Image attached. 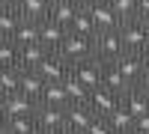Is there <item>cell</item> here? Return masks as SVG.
Returning a JSON list of instances; mask_svg holds the SVG:
<instances>
[{
  "label": "cell",
  "instance_id": "32",
  "mask_svg": "<svg viewBox=\"0 0 149 134\" xmlns=\"http://www.w3.org/2000/svg\"><path fill=\"white\" fill-rule=\"evenodd\" d=\"M9 119V104H6V95H0V122Z\"/></svg>",
  "mask_w": 149,
  "mask_h": 134
},
{
  "label": "cell",
  "instance_id": "21",
  "mask_svg": "<svg viewBox=\"0 0 149 134\" xmlns=\"http://www.w3.org/2000/svg\"><path fill=\"white\" fill-rule=\"evenodd\" d=\"M21 12L15 9V6H9V9H3L0 12V36H3V39H12V36H15V30L21 27Z\"/></svg>",
  "mask_w": 149,
  "mask_h": 134
},
{
  "label": "cell",
  "instance_id": "23",
  "mask_svg": "<svg viewBox=\"0 0 149 134\" xmlns=\"http://www.w3.org/2000/svg\"><path fill=\"white\" fill-rule=\"evenodd\" d=\"M74 15H78V3H51V15L48 18L69 30V24L74 21Z\"/></svg>",
  "mask_w": 149,
  "mask_h": 134
},
{
  "label": "cell",
  "instance_id": "33",
  "mask_svg": "<svg viewBox=\"0 0 149 134\" xmlns=\"http://www.w3.org/2000/svg\"><path fill=\"white\" fill-rule=\"evenodd\" d=\"M81 9H90V6H95V3H102V0H74Z\"/></svg>",
  "mask_w": 149,
  "mask_h": 134
},
{
  "label": "cell",
  "instance_id": "46",
  "mask_svg": "<svg viewBox=\"0 0 149 134\" xmlns=\"http://www.w3.org/2000/svg\"><path fill=\"white\" fill-rule=\"evenodd\" d=\"M0 39H3V36H0Z\"/></svg>",
  "mask_w": 149,
  "mask_h": 134
},
{
  "label": "cell",
  "instance_id": "18",
  "mask_svg": "<svg viewBox=\"0 0 149 134\" xmlns=\"http://www.w3.org/2000/svg\"><path fill=\"white\" fill-rule=\"evenodd\" d=\"M69 33H81V36H90V39L98 33L95 21H93V15H90V9H81V6H78V15H74V21L69 24Z\"/></svg>",
  "mask_w": 149,
  "mask_h": 134
},
{
  "label": "cell",
  "instance_id": "24",
  "mask_svg": "<svg viewBox=\"0 0 149 134\" xmlns=\"http://www.w3.org/2000/svg\"><path fill=\"white\" fill-rule=\"evenodd\" d=\"M12 42H15L18 48H24V45H36V42H39V24H36V21H21V27L15 30Z\"/></svg>",
  "mask_w": 149,
  "mask_h": 134
},
{
  "label": "cell",
  "instance_id": "13",
  "mask_svg": "<svg viewBox=\"0 0 149 134\" xmlns=\"http://www.w3.org/2000/svg\"><path fill=\"white\" fill-rule=\"evenodd\" d=\"M93 119H95V113H93V107L90 104H66V128H84L86 131V125H90L93 122Z\"/></svg>",
  "mask_w": 149,
  "mask_h": 134
},
{
  "label": "cell",
  "instance_id": "34",
  "mask_svg": "<svg viewBox=\"0 0 149 134\" xmlns=\"http://www.w3.org/2000/svg\"><path fill=\"white\" fill-rule=\"evenodd\" d=\"M137 90H140V92H143V99H146V101H149V83H146V81H143V83H137Z\"/></svg>",
  "mask_w": 149,
  "mask_h": 134
},
{
  "label": "cell",
  "instance_id": "12",
  "mask_svg": "<svg viewBox=\"0 0 149 134\" xmlns=\"http://www.w3.org/2000/svg\"><path fill=\"white\" fill-rule=\"evenodd\" d=\"M36 72H39L45 81H63L69 72H72V66H69V63H66V60L60 57V54H48V57L42 60V66L36 69Z\"/></svg>",
  "mask_w": 149,
  "mask_h": 134
},
{
  "label": "cell",
  "instance_id": "2",
  "mask_svg": "<svg viewBox=\"0 0 149 134\" xmlns=\"http://www.w3.org/2000/svg\"><path fill=\"white\" fill-rule=\"evenodd\" d=\"M54 54H60L69 66H78V63L93 57V39L90 36H81V33H69L63 39V45H60V51H54Z\"/></svg>",
  "mask_w": 149,
  "mask_h": 134
},
{
  "label": "cell",
  "instance_id": "45",
  "mask_svg": "<svg viewBox=\"0 0 149 134\" xmlns=\"http://www.w3.org/2000/svg\"><path fill=\"white\" fill-rule=\"evenodd\" d=\"M3 69H6V66H3V63H0V72H3Z\"/></svg>",
  "mask_w": 149,
  "mask_h": 134
},
{
  "label": "cell",
  "instance_id": "11",
  "mask_svg": "<svg viewBox=\"0 0 149 134\" xmlns=\"http://www.w3.org/2000/svg\"><path fill=\"white\" fill-rule=\"evenodd\" d=\"M90 15H93V21H95L98 30H119V27H122V18L113 12V6H110L107 0H102V3H95V6H90Z\"/></svg>",
  "mask_w": 149,
  "mask_h": 134
},
{
  "label": "cell",
  "instance_id": "44",
  "mask_svg": "<svg viewBox=\"0 0 149 134\" xmlns=\"http://www.w3.org/2000/svg\"><path fill=\"white\" fill-rule=\"evenodd\" d=\"M128 134H143V131H137V128H131V131H128Z\"/></svg>",
  "mask_w": 149,
  "mask_h": 134
},
{
  "label": "cell",
  "instance_id": "8",
  "mask_svg": "<svg viewBox=\"0 0 149 134\" xmlns=\"http://www.w3.org/2000/svg\"><path fill=\"white\" fill-rule=\"evenodd\" d=\"M102 87H107L110 92H116L122 99L125 92L134 90V83H128V78L116 69V63H104V69H102Z\"/></svg>",
  "mask_w": 149,
  "mask_h": 134
},
{
  "label": "cell",
  "instance_id": "37",
  "mask_svg": "<svg viewBox=\"0 0 149 134\" xmlns=\"http://www.w3.org/2000/svg\"><path fill=\"white\" fill-rule=\"evenodd\" d=\"M0 134H9V128H6V122H0Z\"/></svg>",
  "mask_w": 149,
  "mask_h": 134
},
{
  "label": "cell",
  "instance_id": "7",
  "mask_svg": "<svg viewBox=\"0 0 149 134\" xmlns=\"http://www.w3.org/2000/svg\"><path fill=\"white\" fill-rule=\"evenodd\" d=\"M33 116H36V125H42V128H54V131H63L66 128V107L39 104Z\"/></svg>",
  "mask_w": 149,
  "mask_h": 134
},
{
  "label": "cell",
  "instance_id": "27",
  "mask_svg": "<svg viewBox=\"0 0 149 134\" xmlns=\"http://www.w3.org/2000/svg\"><path fill=\"white\" fill-rule=\"evenodd\" d=\"M0 63L6 69H18V45L12 39H0Z\"/></svg>",
  "mask_w": 149,
  "mask_h": 134
},
{
  "label": "cell",
  "instance_id": "5",
  "mask_svg": "<svg viewBox=\"0 0 149 134\" xmlns=\"http://www.w3.org/2000/svg\"><path fill=\"white\" fill-rule=\"evenodd\" d=\"M116 63V69L122 72V75L128 78V83H137L143 81V75H146V60H143V54H131V51H125L119 60H113Z\"/></svg>",
  "mask_w": 149,
  "mask_h": 134
},
{
  "label": "cell",
  "instance_id": "9",
  "mask_svg": "<svg viewBox=\"0 0 149 134\" xmlns=\"http://www.w3.org/2000/svg\"><path fill=\"white\" fill-rule=\"evenodd\" d=\"M69 36V30L66 27H60L57 21H51V18H45L42 24H39V42L48 48V51H60V45H63V39Z\"/></svg>",
  "mask_w": 149,
  "mask_h": 134
},
{
  "label": "cell",
  "instance_id": "36",
  "mask_svg": "<svg viewBox=\"0 0 149 134\" xmlns=\"http://www.w3.org/2000/svg\"><path fill=\"white\" fill-rule=\"evenodd\" d=\"M60 134H86V131H84V128H63Z\"/></svg>",
  "mask_w": 149,
  "mask_h": 134
},
{
  "label": "cell",
  "instance_id": "14",
  "mask_svg": "<svg viewBox=\"0 0 149 134\" xmlns=\"http://www.w3.org/2000/svg\"><path fill=\"white\" fill-rule=\"evenodd\" d=\"M15 9L21 12L24 21H36V24H42L48 15H51V0H21Z\"/></svg>",
  "mask_w": 149,
  "mask_h": 134
},
{
  "label": "cell",
  "instance_id": "15",
  "mask_svg": "<svg viewBox=\"0 0 149 134\" xmlns=\"http://www.w3.org/2000/svg\"><path fill=\"white\" fill-rule=\"evenodd\" d=\"M45 83H48V81L39 75V72H21V90H18V92H24V95L33 99V101H39Z\"/></svg>",
  "mask_w": 149,
  "mask_h": 134
},
{
  "label": "cell",
  "instance_id": "20",
  "mask_svg": "<svg viewBox=\"0 0 149 134\" xmlns=\"http://www.w3.org/2000/svg\"><path fill=\"white\" fill-rule=\"evenodd\" d=\"M122 107H125V110H128L134 119H137V116H143V113H149V101L143 99V92H140L137 87H134L131 92H125V95H122Z\"/></svg>",
  "mask_w": 149,
  "mask_h": 134
},
{
  "label": "cell",
  "instance_id": "29",
  "mask_svg": "<svg viewBox=\"0 0 149 134\" xmlns=\"http://www.w3.org/2000/svg\"><path fill=\"white\" fill-rule=\"evenodd\" d=\"M86 134H116V131L110 128V122H107L104 116H95L93 122L86 125Z\"/></svg>",
  "mask_w": 149,
  "mask_h": 134
},
{
  "label": "cell",
  "instance_id": "4",
  "mask_svg": "<svg viewBox=\"0 0 149 134\" xmlns=\"http://www.w3.org/2000/svg\"><path fill=\"white\" fill-rule=\"evenodd\" d=\"M86 104L93 107L95 116H107V113H113L116 107L122 104V99H119L116 92H110L107 87H95V90H90V99H86Z\"/></svg>",
  "mask_w": 149,
  "mask_h": 134
},
{
  "label": "cell",
  "instance_id": "41",
  "mask_svg": "<svg viewBox=\"0 0 149 134\" xmlns=\"http://www.w3.org/2000/svg\"><path fill=\"white\" fill-rule=\"evenodd\" d=\"M3 9H9V6H6V0H0V12H3Z\"/></svg>",
  "mask_w": 149,
  "mask_h": 134
},
{
  "label": "cell",
  "instance_id": "10",
  "mask_svg": "<svg viewBox=\"0 0 149 134\" xmlns=\"http://www.w3.org/2000/svg\"><path fill=\"white\" fill-rule=\"evenodd\" d=\"M48 54H51V51H48L42 42H36V45H24V48H18V69H21V72H36Z\"/></svg>",
  "mask_w": 149,
  "mask_h": 134
},
{
  "label": "cell",
  "instance_id": "22",
  "mask_svg": "<svg viewBox=\"0 0 149 134\" xmlns=\"http://www.w3.org/2000/svg\"><path fill=\"white\" fill-rule=\"evenodd\" d=\"M104 119L110 122V128H113L116 134H128V131L134 128V116H131V113H128V110H125V107H122V104L116 107L113 113H107Z\"/></svg>",
  "mask_w": 149,
  "mask_h": 134
},
{
  "label": "cell",
  "instance_id": "1",
  "mask_svg": "<svg viewBox=\"0 0 149 134\" xmlns=\"http://www.w3.org/2000/svg\"><path fill=\"white\" fill-rule=\"evenodd\" d=\"M125 54V45H122L119 30H98L93 36V57H98L102 63H113Z\"/></svg>",
  "mask_w": 149,
  "mask_h": 134
},
{
  "label": "cell",
  "instance_id": "31",
  "mask_svg": "<svg viewBox=\"0 0 149 134\" xmlns=\"http://www.w3.org/2000/svg\"><path fill=\"white\" fill-rule=\"evenodd\" d=\"M134 128H137V131H143V134H149V113H143V116H137V119H134Z\"/></svg>",
  "mask_w": 149,
  "mask_h": 134
},
{
  "label": "cell",
  "instance_id": "6",
  "mask_svg": "<svg viewBox=\"0 0 149 134\" xmlns=\"http://www.w3.org/2000/svg\"><path fill=\"white\" fill-rule=\"evenodd\" d=\"M102 69H104V63H102L98 57H90V60H84V63L72 66V72L78 75V81L84 83L86 90H95V87H102Z\"/></svg>",
  "mask_w": 149,
  "mask_h": 134
},
{
  "label": "cell",
  "instance_id": "40",
  "mask_svg": "<svg viewBox=\"0 0 149 134\" xmlns=\"http://www.w3.org/2000/svg\"><path fill=\"white\" fill-rule=\"evenodd\" d=\"M51 3H74V0H51Z\"/></svg>",
  "mask_w": 149,
  "mask_h": 134
},
{
  "label": "cell",
  "instance_id": "42",
  "mask_svg": "<svg viewBox=\"0 0 149 134\" xmlns=\"http://www.w3.org/2000/svg\"><path fill=\"white\" fill-rule=\"evenodd\" d=\"M143 60H146V66H149V48H146V54H143Z\"/></svg>",
  "mask_w": 149,
  "mask_h": 134
},
{
  "label": "cell",
  "instance_id": "25",
  "mask_svg": "<svg viewBox=\"0 0 149 134\" xmlns=\"http://www.w3.org/2000/svg\"><path fill=\"white\" fill-rule=\"evenodd\" d=\"M21 90V69H3L0 72V95H15Z\"/></svg>",
  "mask_w": 149,
  "mask_h": 134
},
{
  "label": "cell",
  "instance_id": "43",
  "mask_svg": "<svg viewBox=\"0 0 149 134\" xmlns=\"http://www.w3.org/2000/svg\"><path fill=\"white\" fill-rule=\"evenodd\" d=\"M143 30H146V36H149V21H143Z\"/></svg>",
  "mask_w": 149,
  "mask_h": 134
},
{
  "label": "cell",
  "instance_id": "28",
  "mask_svg": "<svg viewBox=\"0 0 149 134\" xmlns=\"http://www.w3.org/2000/svg\"><path fill=\"white\" fill-rule=\"evenodd\" d=\"M107 3L113 6V12L122 18V24L137 18V0H107Z\"/></svg>",
  "mask_w": 149,
  "mask_h": 134
},
{
  "label": "cell",
  "instance_id": "16",
  "mask_svg": "<svg viewBox=\"0 0 149 134\" xmlns=\"http://www.w3.org/2000/svg\"><path fill=\"white\" fill-rule=\"evenodd\" d=\"M39 104H57V107H66V104H69V95H66L63 81H48L45 90H42Z\"/></svg>",
  "mask_w": 149,
  "mask_h": 134
},
{
  "label": "cell",
  "instance_id": "17",
  "mask_svg": "<svg viewBox=\"0 0 149 134\" xmlns=\"http://www.w3.org/2000/svg\"><path fill=\"white\" fill-rule=\"evenodd\" d=\"M6 104H9V116H33L39 101L27 99L24 92H15V95H6Z\"/></svg>",
  "mask_w": 149,
  "mask_h": 134
},
{
  "label": "cell",
  "instance_id": "19",
  "mask_svg": "<svg viewBox=\"0 0 149 134\" xmlns=\"http://www.w3.org/2000/svg\"><path fill=\"white\" fill-rule=\"evenodd\" d=\"M63 87H66V95H69V104H72V101H74V104H84L86 99H90V90L78 81L74 72H69V75L63 78Z\"/></svg>",
  "mask_w": 149,
  "mask_h": 134
},
{
  "label": "cell",
  "instance_id": "38",
  "mask_svg": "<svg viewBox=\"0 0 149 134\" xmlns=\"http://www.w3.org/2000/svg\"><path fill=\"white\" fill-rule=\"evenodd\" d=\"M21 3V0H6V6H18Z\"/></svg>",
  "mask_w": 149,
  "mask_h": 134
},
{
  "label": "cell",
  "instance_id": "3",
  "mask_svg": "<svg viewBox=\"0 0 149 134\" xmlns=\"http://www.w3.org/2000/svg\"><path fill=\"white\" fill-rule=\"evenodd\" d=\"M119 36H122V45H125V51L131 54H146V48H149V36L143 30V21H125L119 27Z\"/></svg>",
  "mask_w": 149,
  "mask_h": 134
},
{
  "label": "cell",
  "instance_id": "26",
  "mask_svg": "<svg viewBox=\"0 0 149 134\" xmlns=\"http://www.w3.org/2000/svg\"><path fill=\"white\" fill-rule=\"evenodd\" d=\"M6 128H9V134H33L36 131V116H9Z\"/></svg>",
  "mask_w": 149,
  "mask_h": 134
},
{
  "label": "cell",
  "instance_id": "39",
  "mask_svg": "<svg viewBox=\"0 0 149 134\" xmlns=\"http://www.w3.org/2000/svg\"><path fill=\"white\" fill-rule=\"evenodd\" d=\"M143 81H146V83H149V66H146V75H143ZM143 81H140V83H143Z\"/></svg>",
  "mask_w": 149,
  "mask_h": 134
},
{
  "label": "cell",
  "instance_id": "30",
  "mask_svg": "<svg viewBox=\"0 0 149 134\" xmlns=\"http://www.w3.org/2000/svg\"><path fill=\"white\" fill-rule=\"evenodd\" d=\"M137 21H149V0H137Z\"/></svg>",
  "mask_w": 149,
  "mask_h": 134
},
{
  "label": "cell",
  "instance_id": "35",
  "mask_svg": "<svg viewBox=\"0 0 149 134\" xmlns=\"http://www.w3.org/2000/svg\"><path fill=\"white\" fill-rule=\"evenodd\" d=\"M33 134H60V131H54V128H42V125H36V131Z\"/></svg>",
  "mask_w": 149,
  "mask_h": 134
}]
</instances>
